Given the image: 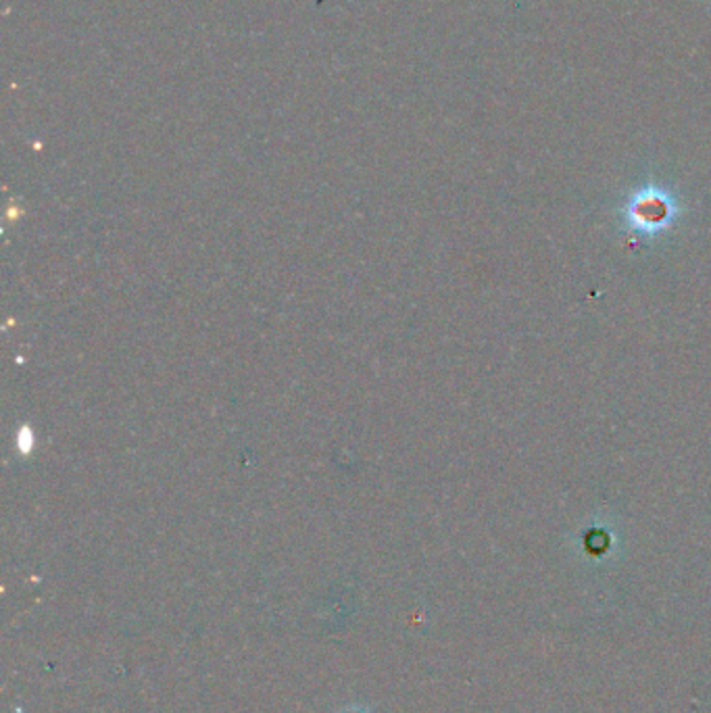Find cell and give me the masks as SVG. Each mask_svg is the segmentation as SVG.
Returning a JSON list of instances; mask_svg holds the SVG:
<instances>
[{"label":"cell","mask_w":711,"mask_h":713,"mask_svg":"<svg viewBox=\"0 0 711 713\" xmlns=\"http://www.w3.org/2000/svg\"><path fill=\"white\" fill-rule=\"evenodd\" d=\"M336 713H372V709H370V707H365V705H361V703H353V705H347V707L338 709Z\"/></svg>","instance_id":"obj_1"}]
</instances>
